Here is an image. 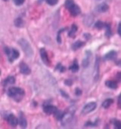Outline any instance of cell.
Segmentation results:
<instances>
[{
  "instance_id": "cell-1",
  "label": "cell",
  "mask_w": 121,
  "mask_h": 129,
  "mask_svg": "<svg viewBox=\"0 0 121 129\" xmlns=\"http://www.w3.org/2000/svg\"><path fill=\"white\" fill-rule=\"evenodd\" d=\"M8 95L10 97H11L12 99H14L15 101H21L23 96H24V90L20 89V88H17V87H13V88H10L8 90Z\"/></svg>"
},
{
  "instance_id": "cell-2",
  "label": "cell",
  "mask_w": 121,
  "mask_h": 129,
  "mask_svg": "<svg viewBox=\"0 0 121 129\" xmlns=\"http://www.w3.org/2000/svg\"><path fill=\"white\" fill-rule=\"evenodd\" d=\"M65 7L68 11H70L72 16H77L80 13V9L78 8V5L74 3L73 0H66L65 1Z\"/></svg>"
},
{
  "instance_id": "cell-3",
  "label": "cell",
  "mask_w": 121,
  "mask_h": 129,
  "mask_svg": "<svg viewBox=\"0 0 121 129\" xmlns=\"http://www.w3.org/2000/svg\"><path fill=\"white\" fill-rule=\"evenodd\" d=\"M19 44H20V46H21V48L23 49V51H24V53H25V55L27 56V57H30L33 56L32 47L30 46V44H29V43L27 41V40L21 39L20 41H19Z\"/></svg>"
},
{
  "instance_id": "cell-4",
  "label": "cell",
  "mask_w": 121,
  "mask_h": 129,
  "mask_svg": "<svg viewBox=\"0 0 121 129\" xmlns=\"http://www.w3.org/2000/svg\"><path fill=\"white\" fill-rule=\"evenodd\" d=\"M73 120H74V114H73V112L63 113V115H62V117H61V119H60L62 125L64 126V127L71 125Z\"/></svg>"
},
{
  "instance_id": "cell-5",
  "label": "cell",
  "mask_w": 121,
  "mask_h": 129,
  "mask_svg": "<svg viewBox=\"0 0 121 129\" xmlns=\"http://www.w3.org/2000/svg\"><path fill=\"white\" fill-rule=\"evenodd\" d=\"M5 52H6V55L9 57V61L10 62H12L14 59L19 57V52H18V50L14 49V48H8V47H6L5 48Z\"/></svg>"
},
{
  "instance_id": "cell-6",
  "label": "cell",
  "mask_w": 121,
  "mask_h": 129,
  "mask_svg": "<svg viewBox=\"0 0 121 129\" xmlns=\"http://www.w3.org/2000/svg\"><path fill=\"white\" fill-rule=\"evenodd\" d=\"M96 108V104L95 102H91V103H88L84 106V108H82V113L83 114H88L90 112H92L93 110H95Z\"/></svg>"
},
{
  "instance_id": "cell-7",
  "label": "cell",
  "mask_w": 121,
  "mask_h": 129,
  "mask_svg": "<svg viewBox=\"0 0 121 129\" xmlns=\"http://www.w3.org/2000/svg\"><path fill=\"white\" fill-rule=\"evenodd\" d=\"M91 57H92V52L91 51H86L85 56L83 57V60H82V67L83 68H87L90 64V61H91Z\"/></svg>"
},
{
  "instance_id": "cell-8",
  "label": "cell",
  "mask_w": 121,
  "mask_h": 129,
  "mask_svg": "<svg viewBox=\"0 0 121 129\" xmlns=\"http://www.w3.org/2000/svg\"><path fill=\"white\" fill-rule=\"evenodd\" d=\"M58 108L55 106H52V105H46V106H44V112L46 113V114H55Z\"/></svg>"
},
{
  "instance_id": "cell-9",
  "label": "cell",
  "mask_w": 121,
  "mask_h": 129,
  "mask_svg": "<svg viewBox=\"0 0 121 129\" xmlns=\"http://www.w3.org/2000/svg\"><path fill=\"white\" fill-rule=\"evenodd\" d=\"M6 120H7V122L11 124V126H16L18 124V120L16 119V117H15L14 115H12V114H9L6 117Z\"/></svg>"
},
{
  "instance_id": "cell-10",
  "label": "cell",
  "mask_w": 121,
  "mask_h": 129,
  "mask_svg": "<svg viewBox=\"0 0 121 129\" xmlns=\"http://www.w3.org/2000/svg\"><path fill=\"white\" fill-rule=\"evenodd\" d=\"M40 54H41V57H42V60L44 61V63H46V65L49 64V58H48V56H47V53L46 51L44 49V48H41L40 49Z\"/></svg>"
},
{
  "instance_id": "cell-11",
  "label": "cell",
  "mask_w": 121,
  "mask_h": 129,
  "mask_svg": "<svg viewBox=\"0 0 121 129\" xmlns=\"http://www.w3.org/2000/svg\"><path fill=\"white\" fill-rule=\"evenodd\" d=\"M20 72L23 75H29L30 74V69L25 62H21V64H20Z\"/></svg>"
},
{
  "instance_id": "cell-12",
  "label": "cell",
  "mask_w": 121,
  "mask_h": 129,
  "mask_svg": "<svg viewBox=\"0 0 121 129\" xmlns=\"http://www.w3.org/2000/svg\"><path fill=\"white\" fill-rule=\"evenodd\" d=\"M15 83V77L14 76H8L7 78L4 80V86H8V85H12Z\"/></svg>"
},
{
  "instance_id": "cell-13",
  "label": "cell",
  "mask_w": 121,
  "mask_h": 129,
  "mask_svg": "<svg viewBox=\"0 0 121 129\" xmlns=\"http://www.w3.org/2000/svg\"><path fill=\"white\" fill-rule=\"evenodd\" d=\"M116 56H117V53L115 51H111V52H109V53H107L105 55L104 58L105 59H114L116 57Z\"/></svg>"
},
{
  "instance_id": "cell-14",
  "label": "cell",
  "mask_w": 121,
  "mask_h": 129,
  "mask_svg": "<svg viewBox=\"0 0 121 129\" xmlns=\"http://www.w3.org/2000/svg\"><path fill=\"white\" fill-rule=\"evenodd\" d=\"M18 122L20 123V125H21V127H23V128H26L27 127V121H26V118L25 116L22 114H20V117H19V121H18Z\"/></svg>"
},
{
  "instance_id": "cell-15",
  "label": "cell",
  "mask_w": 121,
  "mask_h": 129,
  "mask_svg": "<svg viewBox=\"0 0 121 129\" xmlns=\"http://www.w3.org/2000/svg\"><path fill=\"white\" fill-rule=\"evenodd\" d=\"M105 85L107 87H109L110 89H116L117 88V83L115 81H112V80H108L105 82Z\"/></svg>"
},
{
  "instance_id": "cell-16",
  "label": "cell",
  "mask_w": 121,
  "mask_h": 129,
  "mask_svg": "<svg viewBox=\"0 0 121 129\" xmlns=\"http://www.w3.org/2000/svg\"><path fill=\"white\" fill-rule=\"evenodd\" d=\"M77 29H78V26L76 25H72L71 26V29H70V31L68 32V36L69 37H74V35L76 34V32H77Z\"/></svg>"
},
{
  "instance_id": "cell-17",
  "label": "cell",
  "mask_w": 121,
  "mask_h": 129,
  "mask_svg": "<svg viewBox=\"0 0 121 129\" xmlns=\"http://www.w3.org/2000/svg\"><path fill=\"white\" fill-rule=\"evenodd\" d=\"M82 45H84V43H82V42H80V41H77V42L73 44L72 49H73V50H77V49H78V48H80Z\"/></svg>"
},
{
  "instance_id": "cell-18",
  "label": "cell",
  "mask_w": 121,
  "mask_h": 129,
  "mask_svg": "<svg viewBox=\"0 0 121 129\" xmlns=\"http://www.w3.org/2000/svg\"><path fill=\"white\" fill-rule=\"evenodd\" d=\"M97 11H99V12H105L106 11H108V5L106 4H101L99 5L98 7H97Z\"/></svg>"
},
{
  "instance_id": "cell-19",
  "label": "cell",
  "mask_w": 121,
  "mask_h": 129,
  "mask_svg": "<svg viewBox=\"0 0 121 129\" xmlns=\"http://www.w3.org/2000/svg\"><path fill=\"white\" fill-rule=\"evenodd\" d=\"M113 103H114V100H113V99H106V101H104L103 102L102 107H103L104 108H108Z\"/></svg>"
},
{
  "instance_id": "cell-20",
  "label": "cell",
  "mask_w": 121,
  "mask_h": 129,
  "mask_svg": "<svg viewBox=\"0 0 121 129\" xmlns=\"http://www.w3.org/2000/svg\"><path fill=\"white\" fill-rule=\"evenodd\" d=\"M70 70H71L72 72H74V73H76V72H78V62L76 60H74V62H73V64L70 66Z\"/></svg>"
},
{
  "instance_id": "cell-21",
  "label": "cell",
  "mask_w": 121,
  "mask_h": 129,
  "mask_svg": "<svg viewBox=\"0 0 121 129\" xmlns=\"http://www.w3.org/2000/svg\"><path fill=\"white\" fill-rule=\"evenodd\" d=\"M104 27H106V33H105V35H106V37H111V35H112V31H111V25H109V24H105L104 25Z\"/></svg>"
},
{
  "instance_id": "cell-22",
  "label": "cell",
  "mask_w": 121,
  "mask_h": 129,
  "mask_svg": "<svg viewBox=\"0 0 121 129\" xmlns=\"http://www.w3.org/2000/svg\"><path fill=\"white\" fill-rule=\"evenodd\" d=\"M14 25H16L17 27H22V26L24 25V22H23V20H22L21 18H17V19H15Z\"/></svg>"
},
{
  "instance_id": "cell-23",
  "label": "cell",
  "mask_w": 121,
  "mask_h": 129,
  "mask_svg": "<svg viewBox=\"0 0 121 129\" xmlns=\"http://www.w3.org/2000/svg\"><path fill=\"white\" fill-rule=\"evenodd\" d=\"M113 123H114V125L116 127L117 129H119L121 127V124H120V122L118 121V120H113Z\"/></svg>"
},
{
  "instance_id": "cell-24",
  "label": "cell",
  "mask_w": 121,
  "mask_h": 129,
  "mask_svg": "<svg viewBox=\"0 0 121 129\" xmlns=\"http://www.w3.org/2000/svg\"><path fill=\"white\" fill-rule=\"evenodd\" d=\"M104 23H102V22H100V21H98V22H96V28H102V27H104Z\"/></svg>"
},
{
  "instance_id": "cell-25",
  "label": "cell",
  "mask_w": 121,
  "mask_h": 129,
  "mask_svg": "<svg viewBox=\"0 0 121 129\" xmlns=\"http://www.w3.org/2000/svg\"><path fill=\"white\" fill-rule=\"evenodd\" d=\"M46 3L50 5V6H54V5H56L58 3V0H46Z\"/></svg>"
},
{
  "instance_id": "cell-26",
  "label": "cell",
  "mask_w": 121,
  "mask_h": 129,
  "mask_svg": "<svg viewBox=\"0 0 121 129\" xmlns=\"http://www.w3.org/2000/svg\"><path fill=\"white\" fill-rule=\"evenodd\" d=\"M13 2H14V4L16 6H21V5L24 4L25 0H13Z\"/></svg>"
},
{
  "instance_id": "cell-27",
  "label": "cell",
  "mask_w": 121,
  "mask_h": 129,
  "mask_svg": "<svg viewBox=\"0 0 121 129\" xmlns=\"http://www.w3.org/2000/svg\"><path fill=\"white\" fill-rule=\"evenodd\" d=\"M58 70L59 71H61V72H64V66H62V65H60V64H58Z\"/></svg>"
},
{
  "instance_id": "cell-28",
  "label": "cell",
  "mask_w": 121,
  "mask_h": 129,
  "mask_svg": "<svg viewBox=\"0 0 121 129\" xmlns=\"http://www.w3.org/2000/svg\"><path fill=\"white\" fill-rule=\"evenodd\" d=\"M76 94H77V95H80V94H82V91H80L79 89H77V90H76Z\"/></svg>"
},
{
  "instance_id": "cell-29",
  "label": "cell",
  "mask_w": 121,
  "mask_h": 129,
  "mask_svg": "<svg viewBox=\"0 0 121 129\" xmlns=\"http://www.w3.org/2000/svg\"><path fill=\"white\" fill-rule=\"evenodd\" d=\"M65 84H66V85H71V81H70V80H69V81L66 80V81H65Z\"/></svg>"
},
{
  "instance_id": "cell-30",
  "label": "cell",
  "mask_w": 121,
  "mask_h": 129,
  "mask_svg": "<svg viewBox=\"0 0 121 129\" xmlns=\"http://www.w3.org/2000/svg\"><path fill=\"white\" fill-rule=\"evenodd\" d=\"M4 1H8V0H4Z\"/></svg>"
},
{
  "instance_id": "cell-31",
  "label": "cell",
  "mask_w": 121,
  "mask_h": 129,
  "mask_svg": "<svg viewBox=\"0 0 121 129\" xmlns=\"http://www.w3.org/2000/svg\"><path fill=\"white\" fill-rule=\"evenodd\" d=\"M0 74H1V72H0Z\"/></svg>"
}]
</instances>
